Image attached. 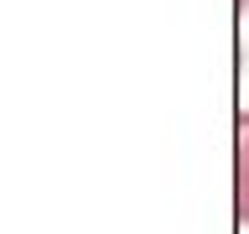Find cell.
<instances>
[{"label":"cell","instance_id":"1","mask_svg":"<svg viewBox=\"0 0 249 234\" xmlns=\"http://www.w3.org/2000/svg\"><path fill=\"white\" fill-rule=\"evenodd\" d=\"M233 151H239V167H233V187H239L233 214H239V224H249V109L233 125Z\"/></svg>","mask_w":249,"mask_h":234}]
</instances>
